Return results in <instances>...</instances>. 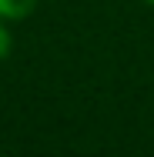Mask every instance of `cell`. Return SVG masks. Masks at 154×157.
I'll use <instances>...</instances> for the list:
<instances>
[{
	"label": "cell",
	"instance_id": "obj_1",
	"mask_svg": "<svg viewBox=\"0 0 154 157\" xmlns=\"http://www.w3.org/2000/svg\"><path fill=\"white\" fill-rule=\"evenodd\" d=\"M34 7H37V0H0V17H7V20H20V17H27Z\"/></svg>",
	"mask_w": 154,
	"mask_h": 157
},
{
	"label": "cell",
	"instance_id": "obj_2",
	"mask_svg": "<svg viewBox=\"0 0 154 157\" xmlns=\"http://www.w3.org/2000/svg\"><path fill=\"white\" fill-rule=\"evenodd\" d=\"M10 54V33H7V27H0V60Z\"/></svg>",
	"mask_w": 154,
	"mask_h": 157
},
{
	"label": "cell",
	"instance_id": "obj_3",
	"mask_svg": "<svg viewBox=\"0 0 154 157\" xmlns=\"http://www.w3.org/2000/svg\"><path fill=\"white\" fill-rule=\"evenodd\" d=\"M148 3H154V0H148Z\"/></svg>",
	"mask_w": 154,
	"mask_h": 157
}]
</instances>
